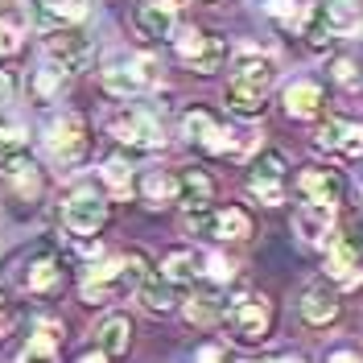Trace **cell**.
<instances>
[{"label":"cell","mask_w":363,"mask_h":363,"mask_svg":"<svg viewBox=\"0 0 363 363\" xmlns=\"http://www.w3.org/2000/svg\"><path fill=\"white\" fill-rule=\"evenodd\" d=\"M145 277H149V264H145V256H140V252L116 256V260H108V264L91 269V277L83 281V301H91V306H104V301H112V297L136 289Z\"/></svg>","instance_id":"cell-1"},{"label":"cell","mask_w":363,"mask_h":363,"mask_svg":"<svg viewBox=\"0 0 363 363\" xmlns=\"http://www.w3.org/2000/svg\"><path fill=\"white\" fill-rule=\"evenodd\" d=\"M223 314H227V326L235 330V339L244 342H260L269 339L272 330V306L264 294H252V289H244V294H235L231 301H223Z\"/></svg>","instance_id":"cell-2"},{"label":"cell","mask_w":363,"mask_h":363,"mask_svg":"<svg viewBox=\"0 0 363 363\" xmlns=\"http://www.w3.org/2000/svg\"><path fill=\"white\" fill-rule=\"evenodd\" d=\"M186 231L215 235V240H248L252 219L240 206H190L186 211Z\"/></svg>","instance_id":"cell-3"},{"label":"cell","mask_w":363,"mask_h":363,"mask_svg":"<svg viewBox=\"0 0 363 363\" xmlns=\"http://www.w3.org/2000/svg\"><path fill=\"white\" fill-rule=\"evenodd\" d=\"M87 145L91 140H87L83 116L62 112L45 124V149H50V157L58 161V165H79V161L87 157Z\"/></svg>","instance_id":"cell-4"},{"label":"cell","mask_w":363,"mask_h":363,"mask_svg":"<svg viewBox=\"0 0 363 363\" xmlns=\"http://www.w3.org/2000/svg\"><path fill=\"white\" fill-rule=\"evenodd\" d=\"M178 54H182V62H190L199 74H215V70L227 62L223 38L203 33V29H186V33L178 38Z\"/></svg>","instance_id":"cell-5"},{"label":"cell","mask_w":363,"mask_h":363,"mask_svg":"<svg viewBox=\"0 0 363 363\" xmlns=\"http://www.w3.org/2000/svg\"><path fill=\"white\" fill-rule=\"evenodd\" d=\"M182 133H186L190 145H199L206 153H231V133L211 112H203V108H190L182 116Z\"/></svg>","instance_id":"cell-6"},{"label":"cell","mask_w":363,"mask_h":363,"mask_svg":"<svg viewBox=\"0 0 363 363\" xmlns=\"http://www.w3.org/2000/svg\"><path fill=\"white\" fill-rule=\"evenodd\" d=\"M248 190L269 206L285 203V157L281 153H260V161L248 174Z\"/></svg>","instance_id":"cell-7"},{"label":"cell","mask_w":363,"mask_h":363,"mask_svg":"<svg viewBox=\"0 0 363 363\" xmlns=\"http://www.w3.org/2000/svg\"><path fill=\"white\" fill-rule=\"evenodd\" d=\"M112 133L124 140V145H133V149H161L165 145V136H161V124L153 116L145 112H120L112 116Z\"/></svg>","instance_id":"cell-8"},{"label":"cell","mask_w":363,"mask_h":363,"mask_svg":"<svg viewBox=\"0 0 363 363\" xmlns=\"http://www.w3.org/2000/svg\"><path fill=\"white\" fill-rule=\"evenodd\" d=\"M50 62H58L67 74H79L91 62V38L79 33V29H54V38H50Z\"/></svg>","instance_id":"cell-9"},{"label":"cell","mask_w":363,"mask_h":363,"mask_svg":"<svg viewBox=\"0 0 363 363\" xmlns=\"http://www.w3.org/2000/svg\"><path fill=\"white\" fill-rule=\"evenodd\" d=\"M157 83V74H153V62L149 58H140V62H120V67L104 70V87L112 91V95H120V99H133V95H140V91H149Z\"/></svg>","instance_id":"cell-10"},{"label":"cell","mask_w":363,"mask_h":363,"mask_svg":"<svg viewBox=\"0 0 363 363\" xmlns=\"http://www.w3.org/2000/svg\"><path fill=\"white\" fill-rule=\"evenodd\" d=\"M104 223H108V203L99 194L83 190V194H74L67 203V227L74 235H95Z\"/></svg>","instance_id":"cell-11"},{"label":"cell","mask_w":363,"mask_h":363,"mask_svg":"<svg viewBox=\"0 0 363 363\" xmlns=\"http://www.w3.org/2000/svg\"><path fill=\"white\" fill-rule=\"evenodd\" d=\"M272 83H277V62L260 58V54H244L231 70V87L252 91V95H269Z\"/></svg>","instance_id":"cell-12"},{"label":"cell","mask_w":363,"mask_h":363,"mask_svg":"<svg viewBox=\"0 0 363 363\" xmlns=\"http://www.w3.org/2000/svg\"><path fill=\"white\" fill-rule=\"evenodd\" d=\"M330 223H335V203L306 199V203L294 211V231L306 240V244H322V240L330 235Z\"/></svg>","instance_id":"cell-13"},{"label":"cell","mask_w":363,"mask_h":363,"mask_svg":"<svg viewBox=\"0 0 363 363\" xmlns=\"http://www.w3.org/2000/svg\"><path fill=\"white\" fill-rule=\"evenodd\" d=\"M174 21H178V13H174L169 0H149V4L136 9V17H133L136 33H140V38H153V42L169 38V33H174Z\"/></svg>","instance_id":"cell-14"},{"label":"cell","mask_w":363,"mask_h":363,"mask_svg":"<svg viewBox=\"0 0 363 363\" xmlns=\"http://www.w3.org/2000/svg\"><path fill=\"white\" fill-rule=\"evenodd\" d=\"M301 318L310 326H330L339 318V294H335V285H326V281L310 285L306 297H301Z\"/></svg>","instance_id":"cell-15"},{"label":"cell","mask_w":363,"mask_h":363,"mask_svg":"<svg viewBox=\"0 0 363 363\" xmlns=\"http://www.w3.org/2000/svg\"><path fill=\"white\" fill-rule=\"evenodd\" d=\"M211 199H215V178H211L206 169H199V165L178 169V203H186V206H211Z\"/></svg>","instance_id":"cell-16"},{"label":"cell","mask_w":363,"mask_h":363,"mask_svg":"<svg viewBox=\"0 0 363 363\" xmlns=\"http://www.w3.org/2000/svg\"><path fill=\"white\" fill-rule=\"evenodd\" d=\"M285 112L294 116V120H314L322 112V87L310 83V79H297L285 87Z\"/></svg>","instance_id":"cell-17"},{"label":"cell","mask_w":363,"mask_h":363,"mask_svg":"<svg viewBox=\"0 0 363 363\" xmlns=\"http://www.w3.org/2000/svg\"><path fill=\"white\" fill-rule=\"evenodd\" d=\"M203 264H206V256L203 252H194V248H178V252H169L165 260H161V272L174 281V285H194L199 277H203Z\"/></svg>","instance_id":"cell-18"},{"label":"cell","mask_w":363,"mask_h":363,"mask_svg":"<svg viewBox=\"0 0 363 363\" xmlns=\"http://www.w3.org/2000/svg\"><path fill=\"white\" fill-rule=\"evenodd\" d=\"M136 297L149 314H169L174 310V281L165 272H149L140 285H136Z\"/></svg>","instance_id":"cell-19"},{"label":"cell","mask_w":363,"mask_h":363,"mask_svg":"<svg viewBox=\"0 0 363 363\" xmlns=\"http://www.w3.org/2000/svg\"><path fill=\"white\" fill-rule=\"evenodd\" d=\"M297 190L306 194V199H318V203H335L342 190V182L335 169H301L297 174Z\"/></svg>","instance_id":"cell-20"},{"label":"cell","mask_w":363,"mask_h":363,"mask_svg":"<svg viewBox=\"0 0 363 363\" xmlns=\"http://www.w3.org/2000/svg\"><path fill=\"white\" fill-rule=\"evenodd\" d=\"M318 13L326 17V25H330V33H335V38L355 33V29L363 25L359 4H355V0H318Z\"/></svg>","instance_id":"cell-21"},{"label":"cell","mask_w":363,"mask_h":363,"mask_svg":"<svg viewBox=\"0 0 363 363\" xmlns=\"http://www.w3.org/2000/svg\"><path fill=\"white\" fill-rule=\"evenodd\" d=\"M4 182L13 186V194H17L21 203H33V199L42 194V178H38L33 161H25V153L17 161H9V165H4Z\"/></svg>","instance_id":"cell-22"},{"label":"cell","mask_w":363,"mask_h":363,"mask_svg":"<svg viewBox=\"0 0 363 363\" xmlns=\"http://www.w3.org/2000/svg\"><path fill=\"white\" fill-rule=\"evenodd\" d=\"M95 342H99V351H104V355H124V351H128V342H133V322H128L124 314L104 318V326L95 330Z\"/></svg>","instance_id":"cell-23"},{"label":"cell","mask_w":363,"mask_h":363,"mask_svg":"<svg viewBox=\"0 0 363 363\" xmlns=\"http://www.w3.org/2000/svg\"><path fill=\"white\" fill-rule=\"evenodd\" d=\"M140 194L149 206H169L178 203V174H165V169H149L140 178Z\"/></svg>","instance_id":"cell-24"},{"label":"cell","mask_w":363,"mask_h":363,"mask_svg":"<svg viewBox=\"0 0 363 363\" xmlns=\"http://www.w3.org/2000/svg\"><path fill=\"white\" fill-rule=\"evenodd\" d=\"M326 269H330V277H335L339 285H359V281H363L359 256L342 244V235H339V240H330V264H326Z\"/></svg>","instance_id":"cell-25"},{"label":"cell","mask_w":363,"mask_h":363,"mask_svg":"<svg viewBox=\"0 0 363 363\" xmlns=\"http://www.w3.org/2000/svg\"><path fill=\"white\" fill-rule=\"evenodd\" d=\"M58 281H62V264H58L54 256H38V260H29V269H25V285H29L33 294H50Z\"/></svg>","instance_id":"cell-26"},{"label":"cell","mask_w":363,"mask_h":363,"mask_svg":"<svg viewBox=\"0 0 363 363\" xmlns=\"http://www.w3.org/2000/svg\"><path fill=\"white\" fill-rule=\"evenodd\" d=\"M21 363H58V335H54L50 326H42L33 339L25 342Z\"/></svg>","instance_id":"cell-27"},{"label":"cell","mask_w":363,"mask_h":363,"mask_svg":"<svg viewBox=\"0 0 363 363\" xmlns=\"http://www.w3.org/2000/svg\"><path fill=\"white\" fill-rule=\"evenodd\" d=\"M25 153V136H21V128L13 124V120H4L0 116V169L9 165V161H17Z\"/></svg>","instance_id":"cell-28"},{"label":"cell","mask_w":363,"mask_h":363,"mask_svg":"<svg viewBox=\"0 0 363 363\" xmlns=\"http://www.w3.org/2000/svg\"><path fill=\"white\" fill-rule=\"evenodd\" d=\"M227 108L235 116H260L264 112V95H252V91H240V87H227Z\"/></svg>","instance_id":"cell-29"},{"label":"cell","mask_w":363,"mask_h":363,"mask_svg":"<svg viewBox=\"0 0 363 363\" xmlns=\"http://www.w3.org/2000/svg\"><path fill=\"white\" fill-rule=\"evenodd\" d=\"M104 182H108V190H112L116 199H124V194L133 190V174H128L124 161H108V165H104Z\"/></svg>","instance_id":"cell-30"},{"label":"cell","mask_w":363,"mask_h":363,"mask_svg":"<svg viewBox=\"0 0 363 363\" xmlns=\"http://www.w3.org/2000/svg\"><path fill=\"white\" fill-rule=\"evenodd\" d=\"M219 310H223V301L206 294V297H194V301L186 306V318H190V322H211V318L219 314Z\"/></svg>","instance_id":"cell-31"},{"label":"cell","mask_w":363,"mask_h":363,"mask_svg":"<svg viewBox=\"0 0 363 363\" xmlns=\"http://www.w3.org/2000/svg\"><path fill=\"white\" fill-rule=\"evenodd\" d=\"M339 153L342 157H363V124H347V128H342Z\"/></svg>","instance_id":"cell-32"},{"label":"cell","mask_w":363,"mask_h":363,"mask_svg":"<svg viewBox=\"0 0 363 363\" xmlns=\"http://www.w3.org/2000/svg\"><path fill=\"white\" fill-rule=\"evenodd\" d=\"M342 128H347L342 120H326V124L318 128V149H339L342 145Z\"/></svg>","instance_id":"cell-33"},{"label":"cell","mask_w":363,"mask_h":363,"mask_svg":"<svg viewBox=\"0 0 363 363\" xmlns=\"http://www.w3.org/2000/svg\"><path fill=\"white\" fill-rule=\"evenodd\" d=\"M342 244H347V248L363 260V219H351V223H347V231H342Z\"/></svg>","instance_id":"cell-34"},{"label":"cell","mask_w":363,"mask_h":363,"mask_svg":"<svg viewBox=\"0 0 363 363\" xmlns=\"http://www.w3.org/2000/svg\"><path fill=\"white\" fill-rule=\"evenodd\" d=\"M269 13H277L281 21H297V17H301V13H297L289 0H269Z\"/></svg>","instance_id":"cell-35"},{"label":"cell","mask_w":363,"mask_h":363,"mask_svg":"<svg viewBox=\"0 0 363 363\" xmlns=\"http://www.w3.org/2000/svg\"><path fill=\"white\" fill-rule=\"evenodd\" d=\"M335 79H339V83H355V67H351L347 58H342V62H335Z\"/></svg>","instance_id":"cell-36"},{"label":"cell","mask_w":363,"mask_h":363,"mask_svg":"<svg viewBox=\"0 0 363 363\" xmlns=\"http://www.w3.org/2000/svg\"><path fill=\"white\" fill-rule=\"evenodd\" d=\"M17 50V38H13V29H0V54H13Z\"/></svg>","instance_id":"cell-37"},{"label":"cell","mask_w":363,"mask_h":363,"mask_svg":"<svg viewBox=\"0 0 363 363\" xmlns=\"http://www.w3.org/2000/svg\"><path fill=\"white\" fill-rule=\"evenodd\" d=\"M199 363H219V351H215V347H203V351H199Z\"/></svg>","instance_id":"cell-38"},{"label":"cell","mask_w":363,"mask_h":363,"mask_svg":"<svg viewBox=\"0 0 363 363\" xmlns=\"http://www.w3.org/2000/svg\"><path fill=\"white\" fill-rule=\"evenodd\" d=\"M330 363H359V355H351V351H339V355H330Z\"/></svg>","instance_id":"cell-39"},{"label":"cell","mask_w":363,"mask_h":363,"mask_svg":"<svg viewBox=\"0 0 363 363\" xmlns=\"http://www.w3.org/2000/svg\"><path fill=\"white\" fill-rule=\"evenodd\" d=\"M108 359H112V355H104V351H99V355H83L79 363H108Z\"/></svg>","instance_id":"cell-40"},{"label":"cell","mask_w":363,"mask_h":363,"mask_svg":"<svg viewBox=\"0 0 363 363\" xmlns=\"http://www.w3.org/2000/svg\"><path fill=\"white\" fill-rule=\"evenodd\" d=\"M4 99H9V83H4V79H0V104H4Z\"/></svg>","instance_id":"cell-41"},{"label":"cell","mask_w":363,"mask_h":363,"mask_svg":"<svg viewBox=\"0 0 363 363\" xmlns=\"http://www.w3.org/2000/svg\"><path fill=\"white\" fill-rule=\"evenodd\" d=\"M281 363H301V359H297V355H294V359H281Z\"/></svg>","instance_id":"cell-42"},{"label":"cell","mask_w":363,"mask_h":363,"mask_svg":"<svg viewBox=\"0 0 363 363\" xmlns=\"http://www.w3.org/2000/svg\"><path fill=\"white\" fill-rule=\"evenodd\" d=\"M0 318H4V297H0Z\"/></svg>","instance_id":"cell-43"}]
</instances>
